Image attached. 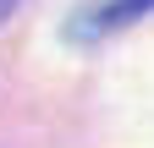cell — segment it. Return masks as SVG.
Returning a JSON list of instances; mask_svg holds the SVG:
<instances>
[{
  "label": "cell",
  "instance_id": "obj_1",
  "mask_svg": "<svg viewBox=\"0 0 154 148\" xmlns=\"http://www.w3.org/2000/svg\"><path fill=\"white\" fill-rule=\"evenodd\" d=\"M143 11H154V0H105V6H94V11H83V16H88V28H94V33H110V28L138 22Z\"/></svg>",
  "mask_w": 154,
  "mask_h": 148
}]
</instances>
